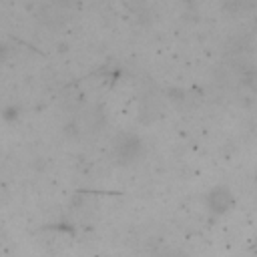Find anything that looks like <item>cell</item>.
<instances>
[{"label":"cell","mask_w":257,"mask_h":257,"mask_svg":"<svg viewBox=\"0 0 257 257\" xmlns=\"http://www.w3.org/2000/svg\"><path fill=\"white\" fill-rule=\"evenodd\" d=\"M233 203H235V199H233V193L229 187L219 185L207 193V207L211 209V213H217V215L227 213Z\"/></svg>","instance_id":"7a4b0ae2"},{"label":"cell","mask_w":257,"mask_h":257,"mask_svg":"<svg viewBox=\"0 0 257 257\" xmlns=\"http://www.w3.org/2000/svg\"><path fill=\"white\" fill-rule=\"evenodd\" d=\"M6 56H8V48H6V46L0 42V64L6 60Z\"/></svg>","instance_id":"3957f363"},{"label":"cell","mask_w":257,"mask_h":257,"mask_svg":"<svg viewBox=\"0 0 257 257\" xmlns=\"http://www.w3.org/2000/svg\"><path fill=\"white\" fill-rule=\"evenodd\" d=\"M141 153H143V141L133 133H120L112 141V155L120 165L135 163L141 157Z\"/></svg>","instance_id":"6da1fadb"}]
</instances>
